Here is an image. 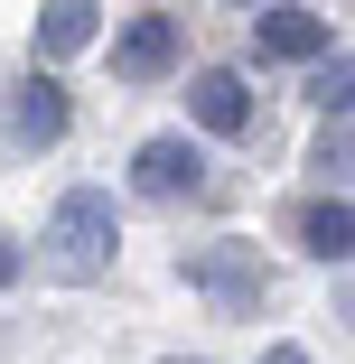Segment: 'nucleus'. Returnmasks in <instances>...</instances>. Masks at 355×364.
Segmentation results:
<instances>
[{
	"label": "nucleus",
	"instance_id": "obj_5",
	"mask_svg": "<svg viewBox=\"0 0 355 364\" xmlns=\"http://www.w3.org/2000/svg\"><path fill=\"white\" fill-rule=\"evenodd\" d=\"M253 56H271V65H318L327 56V19L318 10H300V0H253Z\"/></svg>",
	"mask_w": 355,
	"mask_h": 364
},
{
	"label": "nucleus",
	"instance_id": "obj_10",
	"mask_svg": "<svg viewBox=\"0 0 355 364\" xmlns=\"http://www.w3.org/2000/svg\"><path fill=\"white\" fill-rule=\"evenodd\" d=\"M309 103H318V112H346V103H355V65H346V47H337V56H318Z\"/></svg>",
	"mask_w": 355,
	"mask_h": 364
},
{
	"label": "nucleus",
	"instance_id": "obj_9",
	"mask_svg": "<svg viewBox=\"0 0 355 364\" xmlns=\"http://www.w3.org/2000/svg\"><path fill=\"white\" fill-rule=\"evenodd\" d=\"M94 28H103L94 0H38V56H75L94 47Z\"/></svg>",
	"mask_w": 355,
	"mask_h": 364
},
{
	"label": "nucleus",
	"instance_id": "obj_2",
	"mask_svg": "<svg viewBox=\"0 0 355 364\" xmlns=\"http://www.w3.org/2000/svg\"><path fill=\"white\" fill-rule=\"evenodd\" d=\"M178 280L196 289V299H216L225 318H262V299H271V271H262V252L253 243H196V252H178Z\"/></svg>",
	"mask_w": 355,
	"mask_h": 364
},
{
	"label": "nucleus",
	"instance_id": "obj_3",
	"mask_svg": "<svg viewBox=\"0 0 355 364\" xmlns=\"http://www.w3.org/2000/svg\"><path fill=\"white\" fill-rule=\"evenodd\" d=\"M131 187L150 196V205L206 196V150H196L187 131H159V140H140V150H131Z\"/></svg>",
	"mask_w": 355,
	"mask_h": 364
},
{
	"label": "nucleus",
	"instance_id": "obj_14",
	"mask_svg": "<svg viewBox=\"0 0 355 364\" xmlns=\"http://www.w3.org/2000/svg\"><path fill=\"white\" fill-rule=\"evenodd\" d=\"M169 364H187V355H169ZM196 364H206V355H196Z\"/></svg>",
	"mask_w": 355,
	"mask_h": 364
},
{
	"label": "nucleus",
	"instance_id": "obj_13",
	"mask_svg": "<svg viewBox=\"0 0 355 364\" xmlns=\"http://www.w3.org/2000/svg\"><path fill=\"white\" fill-rule=\"evenodd\" d=\"M262 364H309V346H271V355H262Z\"/></svg>",
	"mask_w": 355,
	"mask_h": 364
},
{
	"label": "nucleus",
	"instance_id": "obj_6",
	"mask_svg": "<svg viewBox=\"0 0 355 364\" xmlns=\"http://www.w3.org/2000/svg\"><path fill=\"white\" fill-rule=\"evenodd\" d=\"M178 47H187V38H178V19H159V10H150V19L112 28V75H122V85H159V75H178Z\"/></svg>",
	"mask_w": 355,
	"mask_h": 364
},
{
	"label": "nucleus",
	"instance_id": "obj_1",
	"mask_svg": "<svg viewBox=\"0 0 355 364\" xmlns=\"http://www.w3.org/2000/svg\"><path fill=\"white\" fill-rule=\"evenodd\" d=\"M112 252H122V205H112V187H65L56 215H47V262H56L65 280H103Z\"/></svg>",
	"mask_w": 355,
	"mask_h": 364
},
{
	"label": "nucleus",
	"instance_id": "obj_12",
	"mask_svg": "<svg viewBox=\"0 0 355 364\" xmlns=\"http://www.w3.org/2000/svg\"><path fill=\"white\" fill-rule=\"evenodd\" d=\"M10 280H19V243L0 234V289H10Z\"/></svg>",
	"mask_w": 355,
	"mask_h": 364
},
{
	"label": "nucleus",
	"instance_id": "obj_8",
	"mask_svg": "<svg viewBox=\"0 0 355 364\" xmlns=\"http://www.w3.org/2000/svg\"><path fill=\"white\" fill-rule=\"evenodd\" d=\"M300 252H309V262H346V252H355V205H346V187L300 215Z\"/></svg>",
	"mask_w": 355,
	"mask_h": 364
},
{
	"label": "nucleus",
	"instance_id": "obj_11",
	"mask_svg": "<svg viewBox=\"0 0 355 364\" xmlns=\"http://www.w3.org/2000/svg\"><path fill=\"white\" fill-rule=\"evenodd\" d=\"M309 168L346 187V112H327V131H318V150H309Z\"/></svg>",
	"mask_w": 355,
	"mask_h": 364
},
{
	"label": "nucleus",
	"instance_id": "obj_4",
	"mask_svg": "<svg viewBox=\"0 0 355 364\" xmlns=\"http://www.w3.org/2000/svg\"><path fill=\"white\" fill-rule=\"evenodd\" d=\"M65 122H75V103H65V85H56V75H19V85H10V103H0V131H10L19 150H56Z\"/></svg>",
	"mask_w": 355,
	"mask_h": 364
},
{
	"label": "nucleus",
	"instance_id": "obj_7",
	"mask_svg": "<svg viewBox=\"0 0 355 364\" xmlns=\"http://www.w3.org/2000/svg\"><path fill=\"white\" fill-rule=\"evenodd\" d=\"M187 112H196V131L243 140L253 131V85L234 75V65H196V75H187Z\"/></svg>",
	"mask_w": 355,
	"mask_h": 364
}]
</instances>
